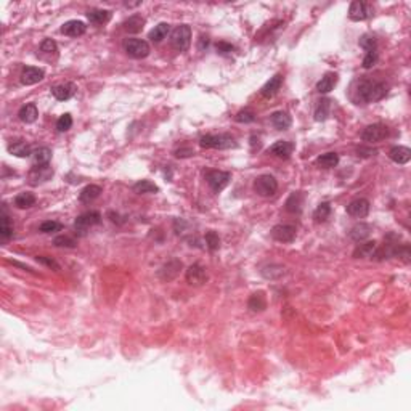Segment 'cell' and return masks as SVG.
<instances>
[{"label": "cell", "mask_w": 411, "mask_h": 411, "mask_svg": "<svg viewBox=\"0 0 411 411\" xmlns=\"http://www.w3.org/2000/svg\"><path fill=\"white\" fill-rule=\"evenodd\" d=\"M247 307H249L250 310H252V312H263V310L267 309V299H265V294H263L262 291L254 292V294L249 297Z\"/></svg>", "instance_id": "25"}, {"label": "cell", "mask_w": 411, "mask_h": 411, "mask_svg": "<svg viewBox=\"0 0 411 411\" xmlns=\"http://www.w3.org/2000/svg\"><path fill=\"white\" fill-rule=\"evenodd\" d=\"M387 85L384 82H374V81H358L357 88H355V101H358L361 104L366 103H374L382 100L387 95Z\"/></svg>", "instance_id": "1"}, {"label": "cell", "mask_w": 411, "mask_h": 411, "mask_svg": "<svg viewBox=\"0 0 411 411\" xmlns=\"http://www.w3.org/2000/svg\"><path fill=\"white\" fill-rule=\"evenodd\" d=\"M100 222H101L100 212H96V211L85 212V214H82V215H79L78 219H76L74 228H76V232H78L79 235H85L90 228L95 227V225H98Z\"/></svg>", "instance_id": "6"}, {"label": "cell", "mask_w": 411, "mask_h": 411, "mask_svg": "<svg viewBox=\"0 0 411 411\" xmlns=\"http://www.w3.org/2000/svg\"><path fill=\"white\" fill-rule=\"evenodd\" d=\"M44 76H45V73L42 71L40 68L27 66V68H24L23 74H21V82H23L24 85H34V83H37L44 79Z\"/></svg>", "instance_id": "16"}, {"label": "cell", "mask_w": 411, "mask_h": 411, "mask_svg": "<svg viewBox=\"0 0 411 411\" xmlns=\"http://www.w3.org/2000/svg\"><path fill=\"white\" fill-rule=\"evenodd\" d=\"M376 63H378V53L374 52H366V57L363 58V68L365 69H370L373 68Z\"/></svg>", "instance_id": "49"}, {"label": "cell", "mask_w": 411, "mask_h": 411, "mask_svg": "<svg viewBox=\"0 0 411 411\" xmlns=\"http://www.w3.org/2000/svg\"><path fill=\"white\" fill-rule=\"evenodd\" d=\"M170 31V26L167 23H159L158 26H155V29L150 32V39L151 42H155V44H159V42H163L167 34Z\"/></svg>", "instance_id": "32"}, {"label": "cell", "mask_w": 411, "mask_h": 411, "mask_svg": "<svg viewBox=\"0 0 411 411\" xmlns=\"http://www.w3.org/2000/svg\"><path fill=\"white\" fill-rule=\"evenodd\" d=\"M159 188L150 182V180H140V182H137L134 185V191L138 193V194H145V193H156Z\"/></svg>", "instance_id": "38"}, {"label": "cell", "mask_w": 411, "mask_h": 411, "mask_svg": "<svg viewBox=\"0 0 411 411\" xmlns=\"http://www.w3.org/2000/svg\"><path fill=\"white\" fill-rule=\"evenodd\" d=\"M336 83H337V74L326 73L323 78L318 81V83H317V92H320V93H329L331 90L336 87Z\"/></svg>", "instance_id": "21"}, {"label": "cell", "mask_w": 411, "mask_h": 411, "mask_svg": "<svg viewBox=\"0 0 411 411\" xmlns=\"http://www.w3.org/2000/svg\"><path fill=\"white\" fill-rule=\"evenodd\" d=\"M376 247H378V243H376V241L361 243L360 246L355 247V250H353V257H355V259H368V257H371V255L374 254Z\"/></svg>", "instance_id": "24"}, {"label": "cell", "mask_w": 411, "mask_h": 411, "mask_svg": "<svg viewBox=\"0 0 411 411\" xmlns=\"http://www.w3.org/2000/svg\"><path fill=\"white\" fill-rule=\"evenodd\" d=\"M347 214L352 215V217L357 219H363L370 214V201L365 198H358L353 199L352 203L347 206Z\"/></svg>", "instance_id": "12"}, {"label": "cell", "mask_w": 411, "mask_h": 411, "mask_svg": "<svg viewBox=\"0 0 411 411\" xmlns=\"http://www.w3.org/2000/svg\"><path fill=\"white\" fill-rule=\"evenodd\" d=\"M389 158L392 159L395 164H407L411 159V150L407 146H394L389 151Z\"/></svg>", "instance_id": "20"}, {"label": "cell", "mask_w": 411, "mask_h": 411, "mask_svg": "<svg viewBox=\"0 0 411 411\" xmlns=\"http://www.w3.org/2000/svg\"><path fill=\"white\" fill-rule=\"evenodd\" d=\"M101 194V186L98 185H87L83 190L81 191L79 194V199L82 201V203H92V201H95L96 198H98Z\"/></svg>", "instance_id": "30"}, {"label": "cell", "mask_w": 411, "mask_h": 411, "mask_svg": "<svg viewBox=\"0 0 411 411\" xmlns=\"http://www.w3.org/2000/svg\"><path fill=\"white\" fill-rule=\"evenodd\" d=\"M34 159H36V164H48L52 159V151L48 148H39L34 153Z\"/></svg>", "instance_id": "41"}, {"label": "cell", "mask_w": 411, "mask_h": 411, "mask_svg": "<svg viewBox=\"0 0 411 411\" xmlns=\"http://www.w3.org/2000/svg\"><path fill=\"white\" fill-rule=\"evenodd\" d=\"M206 180H207V183H209V186H211V190L214 193H220L230 183V180H232V173L224 172V170H211L207 173Z\"/></svg>", "instance_id": "8"}, {"label": "cell", "mask_w": 411, "mask_h": 411, "mask_svg": "<svg viewBox=\"0 0 411 411\" xmlns=\"http://www.w3.org/2000/svg\"><path fill=\"white\" fill-rule=\"evenodd\" d=\"M297 230L292 225H275L271 228V238L280 243H292L296 240Z\"/></svg>", "instance_id": "10"}, {"label": "cell", "mask_w": 411, "mask_h": 411, "mask_svg": "<svg viewBox=\"0 0 411 411\" xmlns=\"http://www.w3.org/2000/svg\"><path fill=\"white\" fill-rule=\"evenodd\" d=\"M34 204H36V196H34V194L29 193V191L19 193L18 196L15 198V206L18 209H29Z\"/></svg>", "instance_id": "34"}, {"label": "cell", "mask_w": 411, "mask_h": 411, "mask_svg": "<svg viewBox=\"0 0 411 411\" xmlns=\"http://www.w3.org/2000/svg\"><path fill=\"white\" fill-rule=\"evenodd\" d=\"M358 44H360L361 48H365L366 52H374L376 50V39L373 36H370V34L361 36L360 40H358Z\"/></svg>", "instance_id": "43"}, {"label": "cell", "mask_w": 411, "mask_h": 411, "mask_svg": "<svg viewBox=\"0 0 411 411\" xmlns=\"http://www.w3.org/2000/svg\"><path fill=\"white\" fill-rule=\"evenodd\" d=\"M8 151L11 153L13 156H16V158H27V156L32 155L29 143H26V142H23V140L11 143V145L8 146Z\"/></svg>", "instance_id": "31"}, {"label": "cell", "mask_w": 411, "mask_h": 411, "mask_svg": "<svg viewBox=\"0 0 411 411\" xmlns=\"http://www.w3.org/2000/svg\"><path fill=\"white\" fill-rule=\"evenodd\" d=\"M371 15V8L370 5L365 2H360V0H355V2L350 3L349 8V18L352 21H365Z\"/></svg>", "instance_id": "13"}, {"label": "cell", "mask_w": 411, "mask_h": 411, "mask_svg": "<svg viewBox=\"0 0 411 411\" xmlns=\"http://www.w3.org/2000/svg\"><path fill=\"white\" fill-rule=\"evenodd\" d=\"M87 18L92 24L100 26V24L108 23L109 18H111V13L108 10H92V11L87 13Z\"/></svg>", "instance_id": "33"}, {"label": "cell", "mask_w": 411, "mask_h": 411, "mask_svg": "<svg viewBox=\"0 0 411 411\" xmlns=\"http://www.w3.org/2000/svg\"><path fill=\"white\" fill-rule=\"evenodd\" d=\"M60 230H61V225L55 220H45L42 222L39 227V232L42 233H55V232H60Z\"/></svg>", "instance_id": "45"}, {"label": "cell", "mask_w": 411, "mask_h": 411, "mask_svg": "<svg viewBox=\"0 0 411 411\" xmlns=\"http://www.w3.org/2000/svg\"><path fill=\"white\" fill-rule=\"evenodd\" d=\"M329 113H331V100L322 98L315 108V121H318V122L326 121L329 117Z\"/></svg>", "instance_id": "29"}, {"label": "cell", "mask_w": 411, "mask_h": 411, "mask_svg": "<svg viewBox=\"0 0 411 411\" xmlns=\"http://www.w3.org/2000/svg\"><path fill=\"white\" fill-rule=\"evenodd\" d=\"M18 116H19V119L23 121V122H26V124H31V122L36 121V119H37V116H39L37 106H36V104H34V103H27V104H24V106L19 109Z\"/></svg>", "instance_id": "26"}, {"label": "cell", "mask_w": 411, "mask_h": 411, "mask_svg": "<svg viewBox=\"0 0 411 411\" xmlns=\"http://www.w3.org/2000/svg\"><path fill=\"white\" fill-rule=\"evenodd\" d=\"M36 260L39 263H42V265H45L48 268H53L55 271H58L60 270V263L57 260H53L52 257H47V255H37L36 257Z\"/></svg>", "instance_id": "48"}, {"label": "cell", "mask_w": 411, "mask_h": 411, "mask_svg": "<svg viewBox=\"0 0 411 411\" xmlns=\"http://www.w3.org/2000/svg\"><path fill=\"white\" fill-rule=\"evenodd\" d=\"M254 190L259 196H263V198L273 196L278 190V182L273 175H260L255 178Z\"/></svg>", "instance_id": "5"}, {"label": "cell", "mask_w": 411, "mask_h": 411, "mask_svg": "<svg viewBox=\"0 0 411 411\" xmlns=\"http://www.w3.org/2000/svg\"><path fill=\"white\" fill-rule=\"evenodd\" d=\"M53 245L57 246V247H69V249H73L78 246V241H76L73 236H69V235H60L57 236V238L53 240Z\"/></svg>", "instance_id": "40"}, {"label": "cell", "mask_w": 411, "mask_h": 411, "mask_svg": "<svg viewBox=\"0 0 411 411\" xmlns=\"http://www.w3.org/2000/svg\"><path fill=\"white\" fill-rule=\"evenodd\" d=\"M73 127V117H71V114H63V116H60V119L57 121V130L58 132H68L69 129Z\"/></svg>", "instance_id": "42"}, {"label": "cell", "mask_w": 411, "mask_h": 411, "mask_svg": "<svg viewBox=\"0 0 411 411\" xmlns=\"http://www.w3.org/2000/svg\"><path fill=\"white\" fill-rule=\"evenodd\" d=\"M389 137V127L384 124H371L361 132V140L368 143L382 142Z\"/></svg>", "instance_id": "7"}, {"label": "cell", "mask_w": 411, "mask_h": 411, "mask_svg": "<svg viewBox=\"0 0 411 411\" xmlns=\"http://www.w3.org/2000/svg\"><path fill=\"white\" fill-rule=\"evenodd\" d=\"M74 92H76V85H74V83H71V82L60 83V85H55V87L52 88L53 96H55L57 100H60V101H66V100H69V98H71V96L74 95Z\"/></svg>", "instance_id": "19"}, {"label": "cell", "mask_w": 411, "mask_h": 411, "mask_svg": "<svg viewBox=\"0 0 411 411\" xmlns=\"http://www.w3.org/2000/svg\"><path fill=\"white\" fill-rule=\"evenodd\" d=\"M262 275L265 276L267 280H278V278H281L284 275V267L270 263V265L262 267Z\"/></svg>", "instance_id": "36"}, {"label": "cell", "mask_w": 411, "mask_h": 411, "mask_svg": "<svg viewBox=\"0 0 411 411\" xmlns=\"http://www.w3.org/2000/svg\"><path fill=\"white\" fill-rule=\"evenodd\" d=\"M371 232H373V227L370 224H363V222H360V224H357L350 230V238L353 241H357V243H361L371 235Z\"/></svg>", "instance_id": "22"}, {"label": "cell", "mask_w": 411, "mask_h": 411, "mask_svg": "<svg viewBox=\"0 0 411 411\" xmlns=\"http://www.w3.org/2000/svg\"><path fill=\"white\" fill-rule=\"evenodd\" d=\"M215 48H217V52L220 53H232L235 50V47L232 44H227V42H219V44L215 45Z\"/></svg>", "instance_id": "50"}, {"label": "cell", "mask_w": 411, "mask_h": 411, "mask_svg": "<svg viewBox=\"0 0 411 411\" xmlns=\"http://www.w3.org/2000/svg\"><path fill=\"white\" fill-rule=\"evenodd\" d=\"M0 219H2V220H0V238L5 241V240H8L10 236L13 235V227L10 225V219H8V215H6L5 212L2 214V217H0Z\"/></svg>", "instance_id": "39"}, {"label": "cell", "mask_w": 411, "mask_h": 411, "mask_svg": "<svg viewBox=\"0 0 411 411\" xmlns=\"http://www.w3.org/2000/svg\"><path fill=\"white\" fill-rule=\"evenodd\" d=\"M186 281L191 284V286H201L204 284L207 280V273L206 268L201 265V263H193V265L186 270Z\"/></svg>", "instance_id": "11"}, {"label": "cell", "mask_w": 411, "mask_h": 411, "mask_svg": "<svg viewBox=\"0 0 411 411\" xmlns=\"http://www.w3.org/2000/svg\"><path fill=\"white\" fill-rule=\"evenodd\" d=\"M143 26H145V18L140 16V15H134V16H130L129 19L124 21V29L127 31L129 34L140 32L143 29Z\"/></svg>", "instance_id": "28"}, {"label": "cell", "mask_w": 411, "mask_h": 411, "mask_svg": "<svg viewBox=\"0 0 411 411\" xmlns=\"http://www.w3.org/2000/svg\"><path fill=\"white\" fill-rule=\"evenodd\" d=\"M271 124H273V127L278 129V130H286L291 127V116L286 113V111H276V113L271 114L270 117Z\"/></svg>", "instance_id": "23"}, {"label": "cell", "mask_w": 411, "mask_h": 411, "mask_svg": "<svg viewBox=\"0 0 411 411\" xmlns=\"http://www.w3.org/2000/svg\"><path fill=\"white\" fill-rule=\"evenodd\" d=\"M292 150H294V145L289 143V142H276L273 143L268 148V153L270 155H273L276 158H280V159H288L291 155H292Z\"/></svg>", "instance_id": "17"}, {"label": "cell", "mask_w": 411, "mask_h": 411, "mask_svg": "<svg viewBox=\"0 0 411 411\" xmlns=\"http://www.w3.org/2000/svg\"><path fill=\"white\" fill-rule=\"evenodd\" d=\"M124 48H125V52H127L129 57L135 58V60L146 58L150 55L148 42L142 40V39H127L124 42Z\"/></svg>", "instance_id": "4"}, {"label": "cell", "mask_w": 411, "mask_h": 411, "mask_svg": "<svg viewBox=\"0 0 411 411\" xmlns=\"http://www.w3.org/2000/svg\"><path fill=\"white\" fill-rule=\"evenodd\" d=\"M304 206V196L301 191H294L286 201V211L291 214H299Z\"/></svg>", "instance_id": "27"}, {"label": "cell", "mask_w": 411, "mask_h": 411, "mask_svg": "<svg viewBox=\"0 0 411 411\" xmlns=\"http://www.w3.org/2000/svg\"><path fill=\"white\" fill-rule=\"evenodd\" d=\"M85 31H87L85 23H82V21H78V19L66 21V23L61 26V32L65 34V36H69V37L83 36V34H85Z\"/></svg>", "instance_id": "15"}, {"label": "cell", "mask_w": 411, "mask_h": 411, "mask_svg": "<svg viewBox=\"0 0 411 411\" xmlns=\"http://www.w3.org/2000/svg\"><path fill=\"white\" fill-rule=\"evenodd\" d=\"M40 52L42 53H47V55H57V52H58L57 42L52 40V39H45L40 44Z\"/></svg>", "instance_id": "46"}, {"label": "cell", "mask_w": 411, "mask_h": 411, "mask_svg": "<svg viewBox=\"0 0 411 411\" xmlns=\"http://www.w3.org/2000/svg\"><path fill=\"white\" fill-rule=\"evenodd\" d=\"M206 246L211 249V250H217L220 247V238H219V235L215 233V232H207L206 233Z\"/></svg>", "instance_id": "44"}, {"label": "cell", "mask_w": 411, "mask_h": 411, "mask_svg": "<svg viewBox=\"0 0 411 411\" xmlns=\"http://www.w3.org/2000/svg\"><path fill=\"white\" fill-rule=\"evenodd\" d=\"M170 42H172V47L175 48V50H178V52L188 50V47H190V44H191V29H190V26H186V24L177 26L175 29L172 31Z\"/></svg>", "instance_id": "3"}, {"label": "cell", "mask_w": 411, "mask_h": 411, "mask_svg": "<svg viewBox=\"0 0 411 411\" xmlns=\"http://www.w3.org/2000/svg\"><path fill=\"white\" fill-rule=\"evenodd\" d=\"M235 119H236V122H241V124H249V122H254L255 116H254L252 111L245 109V111H240V113L235 116Z\"/></svg>", "instance_id": "47"}, {"label": "cell", "mask_w": 411, "mask_h": 411, "mask_svg": "<svg viewBox=\"0 0 411 411\" xmlns=\"http://www.w3.org/2000/svg\"><path fill=\"white\" fill-rule=\"evenodd\" d=\"M180 268H182V262L173 259L170 262H167L164 267H161V270L158 271V276L161 278L163 281H172L175 280L177 275L180 273Z\"/></svg>", "instance_id": "14"}, {"label": "cell", "mask_w": 411, "mask_h": 411, "mask_svg": "<svg viewBox=\"0 0 411 411\" xmlns=\"http://www.w3.org/2000/svg\"><path fill=\"white\" fill-rule=\"evenodd\" d=\"M207 45H209V37L201 36V39H199V50H204V48H207Z\"/></svg>", "instance_id": "52"}, {"label": "cell", "mask_w": 411, "mask_h": 411, "mask_svg": "<svg viewBox=\"0 0 411 411\" xmlns=\"http://www.w3.org/2000/svg\"><path fill=\"white\" fill-rule=\"evenodd\" d=\"M199 145L201 148H212V150H230V148H235L236 143H235V138L232 135H227V134H220V135H204L203 138L199 140Z\"/></svg>", "instance_id": "2"}, {"label": "cell", "mask_w": 411, "mask_h": 411, "mask_svg": "<svg viewBox=\"0 0 411 411\" xmlns=\"http://www.w3.org/2000/svg\"><path fill=\"white\" fill-rule=\"evenodd\" d=\"M331 215V206L329 203H322L313 212V219H315L317 224H322V222H326Z\"/></svg>", "instance_id": "37"}, {"label": "cell", "mask_w": 411, "mask_h": 411, "mask_svg": "<svg viewBox=\"0 0 411 411\" xmlns=\"http://www.w3.org/2000/svg\"><path fill=\"white\" fill-rule=\"evenodd\" d=\"M191 155H194V151L191 148H180V150L175 151V156L177 158H188V156H191Z\"/></svg>", "instance_id": "51"}, {"label": "cell", "mask_w": 411, "mask_h": 411, "mask_svg": "<svg viewBox=\"0 0 411 411\" xmlns=\"http://www.w3.org/2000/svg\"><path fill=\"white\" fill-rule=\"evenodd\" d=\"M52 177H53V169L50 167V164H37L29 170V183L34 186L48 182Z\"/></svg>", "instance_id": "9"}, {"label": "cell", "mask_w": 411, "mask_h": 411, "mask_svg": "<svg viewBox=\"0 0 411 411\" xmlns=\"http://www.w3.org/2000/svg\"><path fill=\"white\" fill-rule=\"evenodd\" d=\"M281 83H283V76L275 74L273 78H271L265 85L262 87L260 95L263 96V98H271V96H275L278 93V90L281 88Z\"/></svg>", "instance_id": "18"}, {"label": "cell", "mask_w": 411, "mask_h": 411, "mask_svg": "<svg viewBox=\"0 0 411 411\" xmlns=\"http://www.w3.org/2000/svg\"><path fill=\"white\" fill-rule=\"evenodd\" d=\"M317 164L323 169H331V167H336L339 164V155L337 153H326V155H322L317 159Z\"/></svg>", "instance_id": "35"}]
</instances>
